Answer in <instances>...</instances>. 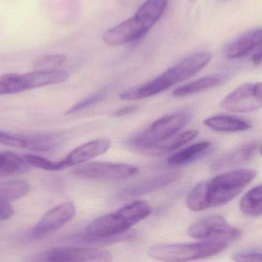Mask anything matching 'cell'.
<instances>
[{"label": "cell", "mask_w": 262, "mask_h": 262, "mask_svg": "<svg viewBox=\"0 0 262 262\" xmlns=\"http://www.w3.org/2000/svg\"><path fill=\"white\" fill-rule=\"evenodd\" d=\"M24 88L27 90L65 82L69 78L68 73L64 70H38L33 73L20 75Z\"/></svg>", "instance_id": "16"}, {"label": "cell", "mask_w": 262, "mask_h": 262, "mask_svg": "<svg viewBox=\"0 0 262 262\" xmlns=\"http://www.w3.org/2000/svg\"><path fill=\"white\" fill-rule=\"evenodd\" d=\"M24 159L29 165L47 171H59L67 168L64 160L53 162L35 155H25L24 156Z\"/></svg>", "instance_id": "26"}, {"label": "cell", "mask_w": 262, "mask_h": 262, "mask_svg": "<svg viewBox=\"0 0 262 262\" xmlns=\"http://www.w3.org/2000/svg\"><path fill=\"white\" fill-rule=\"evenodd\" d=\"M188 235L210 242H233L242 235L238 228L230 225L222 216L211 215L194 222L188 230Z\"/></svg>", "instance_id": "7"}, {"label": "cell", "mask_w": 262, "mask_h": 262, "mask_svg": "<svg viewBox=\"0 0 262 262\" xmlns=\"http://www.w3.org/2000/svg\"><path fill=\"white\" fill-rule=\"evenodd\" d=\"M261 35L260 28L247 32L228 44L224 50V55L228 59H240L248 56L261 45Z\"/></svg>", "instance_id": "14"}, {"label": "cell", "mask_w": 262, "mask_h": 262, "mask_svg": "<svg viewBox=\"0 0 262 262\" xmlns=\"http://www.w3.org/2000/svg\"><path fill=\"white\" fill-rule=\"evenodd\" d=\"M139 172V168L135 165L112 162L83 163L73 170L74 174L79 177L102 182L126 180Z\"/></svg>", "instance_id": "8"}, {"label": "cell", "mask_w": 262, "mask_h": 262, "mask_svg": "<svg viewBox=\"0 0 262 262\" xmlns=\"http://www.w3.org/2000/svg\"><path fill=\"white\" fill-rule=\"evenodd\" d=\"M211 146L209 142H198L174 153L168 158L167 162L171 165H185L199 159L208 151Z\"/></svg>", "instance_id": "21"}, {"label": "cell", "mask_w": 262, "mask_h": 262, "mask_svg": "<svg viewBox=\"0 0 262 262\" xmlns=\"http://www.w3.org/2000/svg\"><path fill=\"white\" fill-rule=\"evenodd\" d=\"M256 176L257 172L252 169H236L199 182L187 195L186 206L191 211H201L225 205L242 192Z\"/></svg>", "instance_id": "1"}, {"label": "cell", "mask_w": 262, "mask_h": 262, "mask_svg": "<svg viewBox=\"0 0 262 262\" xmlns=\"http://www.w3.org/2000/svg\"><path fill=\"white\" fill-rule=\"evenodd\" d=\"M182 176V172L176 171L164 173V174L145 179L120 190L117 194L118 199L122 200V199H128L149 194L153 191L162 189L171 184H174V182L180 180Z\"/></svg>", "instance_id": "12"}, {"label": "cell", "mask_w": 262, "mask_h": 262, "mask_svg": "<svg viewBox=\"0 0 262 262\" xmlns=\"http://www.w3.org/2000/svg\"><path fill=\"white\" fill-rule=\"evenodd\" d=\"M191 1H195V0H191Z\"/></svg>", "instance_id": "34"}, {"label": "cell", "mask_w": 262, "mask_h": 262, "mask_svg": "<svg viewBox=\"0 0 262 262\" xmlns=\"http://www.w3.org/2000/svg\"><path fill=\"white\" fill-rule=\"evenodd\" d=\"M211 59L212 55L206 51L190 55L152 80L121 93L119 98L122 100L134 101L156 96L170 87L192 77L202 71Z\"/></svg>", "instance_id": "2"}, {"label": "cell", "mask_w": 262, "mask_h": 262, "mask_svg": "<svg viewBox=\"0 0 262 262\" xmlns=\"http://www.w3.org/2000/svg\"><path fill=\"white\" fill-rule=\"evenodd\" d=\"M227 248L224 242H197L155 245L149 248L148 256L162 261H188L216 255Z\"/></svg>", "instance_id": "5"}, {"label": "cell", "mask_w": 262, "mask_h": 262, "mask_svg": "<svg viewBox=\"0 0 262 262\" xmlns=\"http://www.w3.org/2000/svg\"><path fill=\"white\" fill-rule=\"evenodd\" d=\"M261 83H245L221 102V107L233 113H249L261 107Z\"/></svg>", "instance_id": "9"}, {"label": "cell", "mask_w": 262, "mask_h": 262, "mask_svg": "<svg viewBox=\"0 0 262 262\" xmlns=\"http://www.w3.org/2000/svg\"><path fill=\"white\" fill-rule=\"evenodd\" d=\"M240 209L244 214L258 217L262 213L261 185L254 187L242 197Z\"/></svg>", "instance_id": "23"}, {"label": "cell", "mask_w": 262, "mask_h": 262, "mask_svg": "<svg viewBox=\"0 0 262 262\" xmlns=\"http://www.w3.org/2000/svg\"><path fill=\"white\" fill-rule=\"evenodd\" d=\"M0 144L13 148H24L23 136H16L4 132H0Z\"/></svg>", "instance_id": "29"}, {"label": "cell", "mask_w": 262, "mask_h": 262, "mask_svg": "<svg viewBox=\"0 0 262 262\" xmlns=\"http://www.w3.org/2000/svg\"><path fill=\"white\" fill-rule=\"evenodd\" d=\"M26 91L20 75L7 74L0 79V96Z\"/></svg>", "instance_id": "25"}, {"label": "cell", "mask_w": 262, "mask_h": 262, "mask_svg": "<svg viewBox=\"0 0 262 262\" xmlns=\"http://www.w3.org/2000/svg\"><path fill=\"white\" fill-rule=\"evenodd\" d=\"M76 214V208L72 202H64L48 211L31 231L33 238H41L43 236L56 231L68 223Z\"/></svg>", "instance_id": "11"}, {"label": "cell", "mask_w": 262, "mask_h": 262, "mask_svg": "<svg viewBox=\"0 0 262 262\" xmlns=\"http://www.w3.org/2000/svg\"><path fill=\"white\" fill-rule=\"evenodd\" d=\"M199 132L196 129L188 130L178 135L171 136L169 139L156 144L154 146L147 148L144 152L151 156H161L176 151L178 148L183 146L188 142H191L194 138L197 137Z\"/></svg>", "instance_id": "18"}, {"label": "cell", "mask_w": 262, "mask_h": 262, "mask_svg": "<svg viewBox=\"0 0 262 262\" xmlns=\"http://www.w3.org/2000/svg\"><path fill=\"white\" fill-rule=\"evenodd\" d=\"M233 260L235 261H261V253L257 251H245L234 255Z\"/></svg>", "instance_id": "30"}, {"label": "cell", "mask_w": 262, "mask_h": 262, "mask_svg": "<svg viewBox=\"0 0 262 262\" xmlns=\"http://www.w3.org/2000/svg\"><path fill=\"white\" fill-rule=\"evenodd\" d=\"M151 211L146 202L136 201L93 221L85 228V232L96 236L118 235L148 217Z\"/></svg>", "instance_id": "4"}, {"label": "cell", "mask_w": 262, "mask_h": 262, "mask_svg": "<svg viewBox=\"0 0 262 262\" xmlns=\"http://www.w3.org/2000/svg\"><path fill=\"white\" fill-rule=\"evenodd\" d=\"M168 0H146L133 17L105 32V43L116 47L140 39L145 36L163 16Z\"/></svg>", "instance_id": "3"}, {"label": "cell", "mask_w": 262, "mask_h": 262, "mask_svg": "<svg viewBox=\"0 0 262 262\" xmlns=\"http://www.w3.org/2000/svg\"><path fill=\"white\" fill-rule=\"evenodd\" d=\"M108 94V89L104 88L93 94L90 95L88 97L81 100L80 102L73 105L67 111V114H73V113H78V112L82 111L85 108H90L96 104L103 101L107 97Z\"/></svg>", "instance_id": "27"}, {"label": "cell", "mask_w": 262, "mask_h": 262, "mask_svg": "<svg viewBox=\"0 0 262 262\" xmlns=\"http://www.w3.org/2000/svg\"><path fill=\"white\" fill-rule=\"evenodd\" d=\"M110 145L111 141L106 139L91 141L75 148L64 159V162L67 167L85 163L88 161L106 152L110 148Z\"/></svg>", "instance_id": "15"}, {"label": "cell", "mask_w": 262, "mask_h": 262, "mask_svg": "<svg viewBox=\"0 0 262 262\" xmlns=\"http://www.w3.org/2000/svg\"><path fill=\"white\" fill-rule=\"evenodd\" d=\"M138 106L136 105H132V106L125 107V108H122V110H118L116 112V116H127V115L131 114L133 112L136 111L137 110Z\"/></svg>", "instance_id": "33"}, {"label": "cell", "mask_w": 262, "mask_h": 262, "mask_svg": "<svg viewBox=\"0 0 262 262\" xmlns=\"http://www.w3.org/2000/svg\"><path fill=\"white\" fill-rule=\"evenodd\" d=\"M30 169V165L24 157L11 151H0V178L23 174Z\"/></svg>", "instance_id": "20"}, {"label": "cell", "mask_w": 262, "mask_h": 262, "mask_svg": "<svg viewBox=\"0 0 262 262\" xmlns=\"http://www.w3.org/2000/svg\"><path fill=\"white\" fill-rule=\"evenodd\" d=\"M204 125L219 133H237L251 128V124L248 121L231 116H212L205 119Z\"/></svg>", "instance_id": "17"}, {"label": "cell", "mask_w": 262, "mask_h": 262, "mask_svg": "<svg viewBox=\"0 0 262 262\" xmlns=\"http://www.w3.org/2000/svg\"><path fill=\"white\" fill-rule=\"evenodd\" d=\"M14 214V209L8 201L0 200V220H8Z\"/></svg>", "instance_id": "31"}, {"label": "cell", "mask_w": 262, "mask_h": 262, "mask_svg": "<svg viewBox=\"0 0 262 262\" xmlns=\"http://www.w3.org/2000/svg\"><path fill=\"white\" fill-rule=\"evenodd\" d=\"M30 185L23 180L10 181L0 183V200L16 201L28 194Z\"/></svg>", "instance_id": "24"}, {"label": "cell", "mask_w": 262, "mask_h": 262, "mask_svg": "<svg viewBox=\"0 0 262 262\" xmlns=\"http://www.w3.org/2000/svg\"><path fill=\"white\" fill-rule=\"evenodd\" d=\"M190 118L191 113L187 110L165 115L153 122L145 131L130 139L128 145L135 149L145 151L177 134L189 122Z\"/></svg>", "instance_id": "6"}, {"label": "cell", "mask_w": 262, "mask_h": 262, "mask_svg": "<svg viewBox=\"0 0 262 262\" xmlns=\"http://www.w3.org/2000/svg\"><path fill=\"white\" fill-rule=\"evenodd\" d=\"M24 148L36 151H49L59 146L63 136L56 133H39L24 136Z\"/></svg>", "instance_id": "19"}, {"label": "cell", "mask_w": 262, "mask_h": 262, "mask_svg": "<svg viewBox=\"0 0 262 262\" xmlns=\"http://www.w3.org/2000/svg\"><path fill=\"white\" fill-rule=\"evenodd\" d=\"M252 53L253 63L255 66H260L261 63V45L258 46Z\"/></svg>", "instance_id": "32"}, {"label": "cell", "mask_w": 262, "mask_h": 262, "mask_svg": "<svg viewBox=\"0 0 262 262\" xmlns=\"http://www.w3.org/2000/svg\"><path fill=\"white\" fill-rule=\"evenodd\" d=\"M259 147L260 143L257 141H253L241 145L238 148L227 153L213 162L211 165V171H222L245 164L254 157L259 149Z\"/></svg>", "instance_id": "13"}, {"label": "cell", "mask_w": 262, "mask_h": 262, "mask_svg": "<svg viewBox=\"0 0 262 262\" xmlns=\"http://www.w3.org/2000/svg\"><path fill=\"white\" fill-rule=\"evenodd\" d=\"M48 261H110L113 254L106 250L80 247H58L46 252Z\"/></svg>", "instance_id": "10"}, {"label": "cell", "mask_w": 262, "mask_h": 262, "mask_svg": "<svg viewBox=\"0 0 262 262\" xmlns=\"http://www.w3.org/2000/svg\"><path fill=\"white\" fill-rule=\"evenodd\" d=\"M67 61V56L62 54L50 55L42 56L34 62V67L37 70H54L62 67Z\"/></svg>", "instance_id": "28"}, {"label": "cell", "mask_w": 262, "mask_h": 262, "mask_svg": "<svg viewBox=\"0 0 262 262\" xmlns=\"http://www.w3.org/2000/svg\"><path fill=\"white\" fill-rule=\"evenodd\" d=\"M222 82V79L216 76H207L198 79L194 82H190L186 85H182L173 91L172 95L174 97H184L191 96L196 93L206 91L210 89L214 88Z\"/></svg>", "instance_id": "22"}]
</instances>
